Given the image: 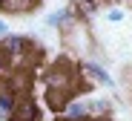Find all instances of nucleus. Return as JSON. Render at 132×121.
<instances>
[{
  "mask_svg": "<svg viewBox=\"0 0 132 121\" xmlns=\"http://www.w3.org/2000/svg\"><path fill=\"white\" fill-rule=\"evenodd\" d=\"M0 35H6V23L3 20H0Z\"/></svg>",
  "mask_w": 132,
  "mask_h": 121,
  "instance_id": "ddd939ff",
  "label": "nucleus"
},
{
  "mask_svg": "<svg viewBox=\"0 0 132 121\" xmlns=\"http://www.w3.org/2000/svg\"><path fill=\"white\" fill-rule=\"evenodd\" d=\"M17 101H20L17 95L0 84V121H9V115H12V112H14V107H17Z\"/></svg>",
  "mask_w": 132,
  "mask_h": 121,
  "instance_id": "0eeeda50",
  "label": "nucleus"
},
{
  "mask_svg": "<svg viewBox=\"0 0 132 121\" xmlns=\"http://www.w3.org/2000/svg\"><path fill=\"white\" fill-rule=\"evenodd\" d=\"M78 3H80V9H83V12H92L98 0H78Z\"/></svg>",
  "mask_w": 132,
  "mask_h": 121,
  "instance_id": "f8f14e48",
  "label": "nucleus"
},
{
  "mask_svg": "<svg viewBox=\"0 0 132 121\" xmlns=\"http://www.w3.org/2000/svg\"><path fill=\"white\" fill-rule=\"evenodd\" d=\"M89 121H106V118H89Z\"/></svg>",
  "mask_w": 132,
  "mask_h": 121,
  "instance_id": "4468645a",
  "label": "nucleus"
},
{
  "mask_svg": "<svg viewBox=\"0 0 132 121\" xmlns=\"http://www.w3.org/2000/svg\"><path fill=\"white\" fill-rule=\"evenodd\" d=\"M9 121H40V107L29 98V95H23V98L17 101L14 112L9 115Z\"/></svg>",
  "mask_w": 132,
  "mask_h": 121,
  "instance_id": "7ed1b4c3",
  "label": "nucleus"
},
{
  "mask_svg": "<svg viewBox=\"0 0 132 121\" xmlns=\"http://www.w3.org/2000/svg\"><path fill=\"white\" fill-rule=\"evenodd\" d=\"M109 20H112V23H118V20H123V12L121 9H109V15H106Z\"/></svg>",
  "mask_w": 132,
  "mask_h": 121,
  "instance_id": "9b49d317",
  "label": "nucleus"
},
{
  "mask_svg": "<svg viewBox=\"0 0 132 121\" xmlns=\"http://www.w3.org/2000/svg\"><path fill=\"white\" fill-rule=\"evenodd\" d=\"M43 84H46V101H49V107H55L57 112L63 110L66 101H72L75 92L80 89V78L72 72V66H66V63H55L46 72Z\"/></svg>",
  "mask_w": 132,
  "mask_h": 121,
  "instance_id": "f257e3e1",
  "label": "nucleus"
},
{
  "mask_svg": "<svg viewBox=\"0 0 132 121\" xmlns=\"http://www.w3.org/2000/svg\"><path fill=\"white\" fill-rule=\"evenodd\" d=\"M0 6L9 12H32L40 6V0H0Z\"/></svg>",
  "mask_w": 132,
  "mask_h": 121,
  "instance_id": "6e6552de",
  "label": "nucleus"
},
{
  "mask_svg": "<svg viewBox=\"0 0 132 121\" xmlns=\"http://www.w3.org/2000/svg\"><path fill=\"white\" fill-rule=\"evenodd\" d=\"M80 75H89V78H95V81L103 84V87H115L112 75H109L103 66H98L95 61H80Z\"/></svg>",
  "mask_w": 132,
  "mask_h": 121,
  "instance_id": "39448f33",
  "label": "nucleus"
},
{
  "mask_svg": "<svg viewBox=\"0 0 132 121\" xmlns=\"http://www.w3.org/2000/svg\"><path fill=\"white\" fill-rule=\"evenodd\" d=\"M89 107H92V118H106V115H109V110H112V104H109V101H103V98L92 101Z\"/></svg>",
  "mask_w": 132,
  "mask_h": 121,
  "instance_id": "1a4fd4ad",
  "label": "nucleus"
},
{
  "mask_svg": "<svg viewBox=\"0 0 132 121\" xmlns=\"http://www.w3.org/2000/svg\"><path fill=\"white\" fill-rule=\"evenodd\" d=\"M29 46H32V40L26 38V35H3L0 38V49H3L9 58L12 55H23V52H29Z\"/></svg>",
  "mask_w": 132,
  "mask_h": 121,
  "instance_id": "20e7f679",
  "label": "nucleus"
},
{
  "mask_svg": "<svg viewBox=\"0 0 132 121\" xmlns=\"http://www.w3.org/2000/svg\"><path fill=\"white\" fill-rule=\"evenodd\" d=\"M72 20H75L72 9H69V6H63V9H55V12L46 15V26H52V29H66Z\"/></svg>",
  "mask_w": 132,
  "mask_h": 121,
  "instance_id": "423d86ee",
  "label": "nucleus"
},
{
  "mask_svg": "<svg viewBox=\"0 0 132 121\" xmlns=\"http://www.w3.org/2000/svg\"><path fill=\"white\" fill-rule=\"evenodd\" d=\"M60 115L69 118V121H89L92 118V107H89V101H83V98H72V101L63 104Z\"/></svg>",
  "mask_w": 132,
  "mask_h": 121,
  "instance_id": "f03ea898",
  "label": "nucleus"
},
{
  "mask_svg": "<svg viewBox=\"0 0 132 121\" xmlns=\"http://www.w3.org/2000/svg\"><path fill=\"white\" fill-rule=\"evenodd\" d=\"M57 121H69V118H63V115H60V118H57Z\"/></svg>",
  "mask_w": 132,
  "mask_h": 121,
  "instance_id": "2eb2a0df",
  "label": "nucleus"
},
{
  "mask_svg": "<svg viewBox=\"0 0 132 121\" xmlns=\"http://www.w3.org/2000/svg\"><path fill=\"white\" fill-rule=\"evenodd\" d=\"M9 72H12V58H9L3 49H0V78H6Z\"/></svg>",
  "mask_w": 132,
  "mask_h": 121,
  "instance_id": "9d476101",
  "label": "nucleus"
}]
</instances>
